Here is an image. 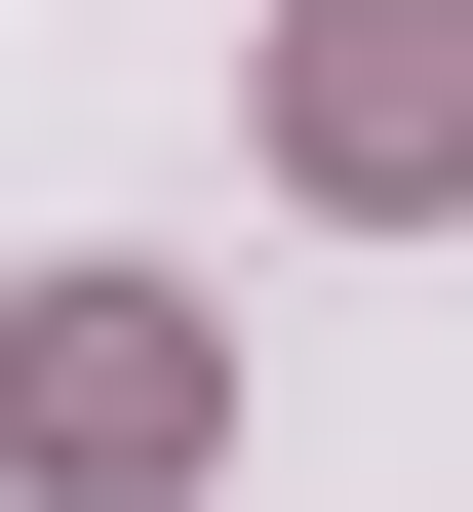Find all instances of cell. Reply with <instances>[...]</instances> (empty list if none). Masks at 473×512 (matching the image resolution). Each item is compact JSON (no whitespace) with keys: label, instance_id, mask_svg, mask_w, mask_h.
I'll return each instance as SVG.
<instances>
[{"label":"cell","instance_id":"cell-1","mask_svg":"<svg viewBox=\"0 0 473 512\" xmlns=\"http://www.w3.org/2000/svg\"><path fill=\"white\" fill-rule=\"evenodd\" d=\"M198 434H237V355L158 316V276H40V316H0V473H40V512H158Z\"/></svg>","mask_w":473,"mask_h":512},{"label":"cell","instance_id":"cell-2","mask_svg":"<svg viewBox=\"0 0 473 512\" xmlns=\"http://www.w3.org/2000/svg\"><path fill=\"white\" fill-rule=\"evenodd\" d=\"M276 158L316 197H473V0H316L276 40Z\"/></svg>","mask_w":473,"mask_h":512}]
</instances>
